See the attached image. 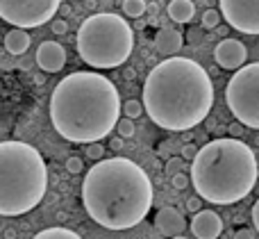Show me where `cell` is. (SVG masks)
<instances>
[{
  "mask_svg": "<svg viewBox=\"0 0 259 239\" xmlns=\"http://www.w3.org/2000/svg\"><path fill=\"white\" fill-rule=\"evenodd\" d=\"M182 46H184V36H182V32H180L178 27H161V30L157 32V36H155L157 53L166 55V57L178 55L180 50H182Z\"/></svg>",
  "mask_w": 259,
  "mask_h": 239,
  "instance_id": "5bb4252c",
  "label": "cell"
},
{
  "mask_svg": "<svg viewBox=\"0 0 259 239\" xmlns=\"http://www.w3.org/2000/svg\"><path fill=\"white\" fill-rule=\"evenodd\" d=\"M259 162L248 144L237 137L207 141L191 160V185L202 201L234 205L257 185Z\"/></svg>",
  "mask_w": 259,
  "mask_h": 239,
  "instance_id": "277c9868",
  "label": "cell"
},
{
  "mask_svg": "<svg viewBox=\"0 0 259 239\" xmlns=\"http://www.w3.org/2000/svg\"><path fill=\"white\" fill-rule=\"evenodd\" d=\"M87 157L89 160H103L105 157V146L100 141H94V144H87Z\"/></svg>",
  "mask_w": 259,
  "mask_h": 239,
  "instance_id": "603a6c76",
  "label": "cell"
},
{
  "mask_svg": "<svg viewBox=\"0 0 259 239\" xmlns=\"http://www.w3.org/2000/svg\"><path fill=\"white\" fill-rule=\"evenodd\" d=\"M148 9L146 0H123V14L130 18H141Z\"/></svg>",
  "mask_w": 259,
  "mask_h": 239,
  "instance_id": "ac0fdd59",
  "label": "cell"
},
{
  "mask_svg": "<svg viewBox=\"0 0 259 239\" xmlns=\"http://www.w3.org/2000/svg\"><path fill=\"white\" fill-rule=\"evenodd\" d=\"M168 239H187V237H182V235H175V237H168Z\"/></svg>",
  "mask_w": 259,
  "mask_h": 239,
  "instance_id": "d6a6232c",
  "label": "cell"
},
{
  "mask_svg": "<svg viewBox=\"0 0 259 239\" xmlns=\"http://www.w3.org/2000/svg\"><path fill=\"white\" fill-rule=\"evenodd\" d=\"M53 32H55V34H66V32H68V23L64 21V18H55V21H53Z\"/></svg>",
  "mask_w": 259,
  "mask_h": 239,
  "instance_id": "4316f807",
  "label": "cell"
},
{
  "mask_svg": "<svg viewBox=\"0 0 259 239\" xmlns=\"http://www.w3.org/2000/svg\"><path fill=\"white\" fill-rule=\"evenodd\" d=\"M196 153H198V148L193 144H184L182 150H180V157H182V160H193V157H196Z\"/></svg>",
  "mask_w": 259,
  "mask_h": 239,
  "instance_id": "484cf974",
  "label": "cell"
},
{
  "mask_svg": "<svg viewBox=\"0 0 259 239\" xmlns=\"http://www.w3.org/2000/svg\"><path fill=\"white\" fill-rule=\"evenodd\" d=\"M30 44H32V39L23 27H14V30H9L5 34V50L9 55H23L30 48Z\"/></svg>",
  "mask_w": 259,
  "mask_h": 239,
  "instance_id": "2e32d148",
  "label": "cell"
},
{
  "mask_svg": "<svg viewBox=\"0 0 259 239\" xmlns=\"http://www.w3.org/2000/svg\"><path fill=\"white\" fill-rule=\"evenodd\" d=\"M48 169L34 146L0 141V217H21L44 201Z\"/></svg>",
  "mask_w": 259,
  "mask_h": 239,
  "instance_id": "5b68a950",
  "label": "cell"
},
{
  "mask_svg": "<svg viewBox=\"0 0 259 239\" xmlns=\"http://www.w3.org/2000/svg\"><path fill=\"white\" fill-rule=\"evenodd\" d=\"M252 226H255V230L259 232V198L255 201V205H252Z\"/></svg>",
  "mask_w": 259,
  "mask_h": 239,
  "instance_id": "f546056e",
  "label": "cell"
},
{
  "mask_svg": "<svg viewBox=\"0 0 259 239\" xmlns=\"http://www.w3.org/2000/svg\"><path fill=\"white\" fill-rule=\"evenodd\" d=\"M164 171H166V176H168V178L175 176V173H180V171H184V160L182 157H168Z\"/></svg>",
  "mask_w": 259,
  "mask_h": 239,
  "instance_id": "7402d4cb",
  "label": "cell"
},
{
  "mask_svg": "<svg viewBox=\"0 0 259 239\" xmlns=\"http://www.w3.org/2000/svg\"><path fill=\"white\" fill-rule=\"evenodd\" d=\"M5 239H16V230H14V228H7V230H5Z\"/></svg>",
  "mask_w": 259,
  "mask_h": 239,
  "instance_id": "1f68e13d",
  "label": "cell"
},
{
  "mask_svg": "<svg viewBox=\"0 0 259 239\" xmlns=\"http://www.w3.org/2000/svg\"><path fill=\"white\" fill-rule=\"evenodd\" d=\"M166 12H168L170 21H175L178 25H184V23L193 21V16H196V5H193L191 0H170Z\"/></svg>",
  "mask_w": 259,
  "mask_h": 239,
  "instance_id": "9a60e30c",
  "label": "cell"
},
{
  "mask_svg": "<svg viewBox=\"0 0 259 239\" xmlns=\"http://www.w3.org/2000/svg\"><path fill=\"white\" fill-rule=\"evenodd\" d=\"M230 112L246 128L259 130V62L243 64L225 87Z\"/></svg>",
  "mask_w": 259,
  "mask_h": 239,
  "instance_id": "52a82bcc",
  "label": "cell"
},
{
  "mask_svg": "<svg viewBox=\"0 0 259 239\" xmlns=\"http://www.w3.org/2000/svg\"><path fill=\"white\" fill-rule=\"evenodd\" d=\"M187 210L189 212H193V214H196L198 210H202V198L200 196H191V198L187 201Z\"/></svg>",
  "mask_w": 259,
  "mask_h": 239,
  "instance_id": "83f0119b",
  "label": "cell"
},
{
  "mask_svg": "<svg viewBox=\"0 0 259 239\" xmlns=\"http://www.w3.org/2000/svg\"><path fill=\"white\" fill-rule=\"evenodd\" d=\"M221 12L219 9H205V12H202V27H205V30H214V27H219L221 25Z\"/></svg>",
  "mask_w": 259,
  "mask_h": 239,
  "instance_id": "ffe728a7",
  "label": "cell"
},
{
  "mask_svg": "<svg viewBox=\"0 0 259 239\" xmlns=\"http://www.w3.org/2000/svg\"><path fill=\"white\" fill-rule=\"evenodd\" d=\"M155 228L164 237H175L187 230V219H184V214L180 212L178 208L166 205V208H161L159 212L155 214Z\"/></svg>",
  "mask_w": 259,
  "mask_h": 239,
  "instance_id": "4fadbf2b",
  "label": "cell"
},
{
  "mask_svg": "<svg viewBox=\"0 0 259 239\" xmlns=\"http://www.w3.org/2000/svg\"><path fill=\"white\" fill-rule=\"evenodd\" d=\"M66 171L73 173V176H75V173H82V171H84V162H82L80 157H75V155H73V157L66 160Z\"/></svg>",
  "mask_w": 259,
  "mask_h": 239,
  "instance_id": "d4e9b609",
  "label": "cell"
},
{
  "mask_svg": "<svg viewBox=\"0 0 259 239\" xmlns=\"http://www.w3.org/2000/svg\"><path fill=\"white\" fill-rule=\"evenodd\" d=\"M141 103L152 123L170 132H184L209 116L214 85L207 68L173 55L148 73Z\"/></svg>",
  "mask_w": 259,
  "mask_h": 239,
  "instance_id": "6da1fadb",
  "label": "cell"
},
{
  "mask_svg": "<svg viewBox=\"0 0 259 239\" xmlns=\"http://www.w3.org/2000/svg\"><path fill=\"white\" fill-rule=\"evenodd\" d=\"M36 64L44 73H59L66 66V50L57 41H44L36 48Z\"/></svg>",
  "mask_w": 259,
  "mask_h": 239,
  "instance_id": "8fae6325",
  "label": "cell"
},
{
  "mask_svg": "<svg viewBox=\"0 0 259 239\" xmlns=\"http://www.w3.org/2000/svg\"><path fill=\"white\" fill-rule=\"evenodd\" d=\"M121 114L123 116H127V118H139L143 114V103L141 100L130 98V100H125V103L121 105Z\"/></svg>",
  "mask_w": 259,
  "mask_h": 239,
  "instance_id": "d6986e66",
  "label": "cell"
},
{
  "mask_svg": "<svg viewBox=\"0 0 259 239\" xmlns=\"http://www.w3.org/2000/svg\"><path fill=\"white\" fill-rule=\"evenodd\" d=\"M219 12L237 32L259 34V0H219Z\"/></svg>",
  "mask_w": 259,
  "mask_h": 239,
  "instance_id": "9c48e42d",
  "label": "cell"
},
{
  "mask_svg": "<svg viewBox=\"0 0 259 239\" xmlns=\"http://www.w3.org/2000/svg\"><path fill=\"white\" fill-rule=\"evenodd\" d=\"M121 96L107 75L77 71L66 75L50 96V121L59 137L94 144L112 135L121 118Z\"/></svg>",
  "mask_w": 259,
  "mask_h": 239,
  "instance_id": "7a4b0ae2",
  "label": "cell"
},
{
  "mask_svg": "<svg viewBox=\"0 0 259 239\" xmlns=\"http://www.w3.org/2000/svg\"><path fill=\"white\" fill-rule=\"evenodd\" d=\"M34 239H82L77 232H73L71 228H64V226H53V228H46V230L36 232Z\"/></svg>",
  "mask_w": 259,
  "mask_h": 239,
  "instance_id": "e0dca14e",
  "label": "cell"
},
{
  "mask_svg": "<svg viewBox=\"0 0 259 239\" xmlns=\"http://www.w3.org/2000/svg\"><path fill=\"white\" fill-rule=\"evenodd\" d=\"M214 59L225 71H237V68H241L248 62V48L239 39H223L216 46Z\"/></svg>",
  "mask_w": 259,
  "mask_h": 239,
  "instance_id": "30bf717a",
  "label": "cell"
},
{
  "mask_svg": "<svg viewBox=\"0 0 259 239\" xmlns=\"http://www.w3.org/2000/svg\"><path fill=\"white\" fill-rule=\"evenodd\" d=\"M234 239H255V232L248 230V228H241V230L234 232Z\"/></svg>",
  "mask_w": 259,
  "mask_h": 239,
  "instance_id": "f1b7e54d",
  "label": "cell"
},
{
  "mask_svg": "<svg viewBox=\"0 0 259 239\" xmlns=\"http://www.w3.org/2000/svg\"><path fill=\"white\" fill-rule=\"evenodd\" d=\"M255 157H257V162H259V153H257V155H255Z\"/></svg>",
  "mask_w": 259,
  "mask_h": 239,
  "instance_id": "836d02e7",
  "label": "cell"
},
{
  "mask_svg": "<svg viewBox=\"0 0 259 239\" xmlns=\"http://www.w3.org/2000/svg\"><path fill=\"white\" fill-rule=\"evenodd\" d=\"M116 132H118V137H123V139H130V137H134V118H127V116L118 118Z\"/></svg>",
  "mask_w": 259,
  "mask_h": 239,
  "instance_id": "44dd1931",
  "label": "cell"
},
{
  "mask_svg": "<svg viewBox=\"0 0 259 239\" xmlns=\"http://www.w3.org/2000/svg\"><path fill=\"white\" fill-rule=\"evenodd\" d=\"M134 50V30L118 14H94L77 30V53L91 68H116Z\"/></svg>",
  "mask_w": 259,
  "mask_h": 239,
  "instance_id": "8992f818",
  "label": "cell"
},
{
  "mask_svg": "<svg viewBox=\"0 0 259 239\" xmlns=\"http://www.w3.org/2000/svg\"><path fill=\"white\" fill-rule=\"evenodd\" d=\"M189 180H191V178H189L184 171H180V173H175V176H170V185H173L178 191L187 189V187H189Z\"/></svg>",
  "mask_w": 259,
  "mask_h": 239,
  "instance_id": "cb8c5ba5",
  "label": "cell"
},
{
  "mask_svg": "<svg viewBox=\"0 0 259 239\" xmlns=\"http://www.w3.org/2000/svg\"><path fill=\"white\" fill-rule=\"evenodd\" d=\"M155 201L152 180L127 157L98 160L82 182V203L98 226L130 230L148 217Z\"/></svg>",
  "mask_w": 259,
  "mask_h": 239,
  "instance_id": "3957f363",
  "label": "cell"
},
{
  "mask_svg": "<svg viewBox=\"0 0 259 239\" xmlns=\"http://www.w3.org/2000/svg\"><path fill=\"white\" fill-rule=\"evenodd\" d=\"M62 0H0V18L14 27H41L53 21Z\"/></svg>",
  "mask_w": 259,
  "mask_h": 239,
  "instance_id": "ba28073f",
  "label": "cell"
},
{
  "mask_svg": "<svg viewBox=\"0 0 259 239\" xmlns=\"http://www.w3.org/2000/svg\"><path fill=\"white\" fill-rule=\"evenodd\" d=\"M191 232L196 239H219L223 232V219L214 210H198L191 219Z\"/></svg>",
  "mask_w": 259,
  "mask_h": 239,
  "instance_id": "7c38bea8",
  "label": "cell"
},
{
  "mask_svg": "<svg viewBox=\"0 0 259 239\" xmlns=\"http://www.w3.org/2000/svg\"><path fill=\"white\" fill-rule=\"evenodd\" d=\"M123 144H125V141H123V137H116V139H112V148L114 150H121Z\"/></svg>",
  "mask_w": 259,
  "mask_h": 239,
  "instance_id": "4dcf8cb0",
  "label": "cell"
}]
</instances>
